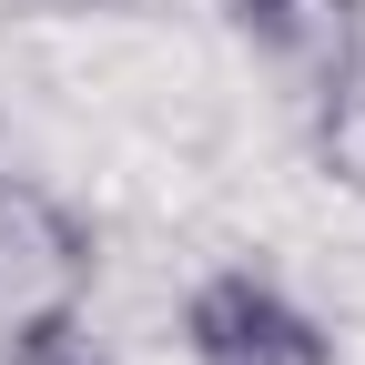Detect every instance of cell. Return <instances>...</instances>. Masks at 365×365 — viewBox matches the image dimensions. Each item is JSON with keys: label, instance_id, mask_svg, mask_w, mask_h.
I'll use <instances>...</instances> for the list:
<instances>
[{"label": "cell", "instance_id": "1", "mask_svg": "<svg viewBox=\"0 0 365 365\" xmlns=\"http://www.w3.org/2000/svg\"><path fill=\"white\" fill-rule=\"evenodd\" d=\"M91 274H102V244L91 223L31 173H0V335L51 325V314L91 304Z\"/></svg>", "mask_w": 365, "mask_h": 365}, {"label": "cell", "instance_id": "2", "mask_svg": "<svg viewBox=\"0 0 365 365\" xmlns=\"http://www.w3.org/2000/svg\"><path fill=\"white\" fill-rule=\"evenodd\" d=\"M182 355L193 365H345L335 335L274 284L264 264H213L182 294Z\"/></svg>", "mask_w": 365, "mask_h": 365}, {"label": "cell", "instance_id": "3", "mask_svg": "<svg viewBox=\"0 0 365 365\" xmlns=\"http://www.w3.org/2000/svg\"><path fill=\"white\" fill-rule=\"evenodd\" d=\"M294 91H335L365 71V0H213Z\"/></svg>", "mask_w": 365, "mask_h": 365}, {"label": "cell", "instance_id": "4", "mask_svg": "<svg viewBox=\"0 0 365 365\" xmlns=\"http://www.w3.org/2000/svg\"><path fill=\"white\" fill-rule=\"evenodd\" d=\"M304 132H314V163H325V182L365 193V71H345L335 91H304Z\"/></svg>", "mask_w": 365, "mask_h": 365}, {"label": "cell", "instance_id": "5", "mask_svg": "<svg viewBox=\"0 0 365 365\" xmlns=\"http://www.w3.org/2000/svg\"><path fill=\"white\" fill-rule=\"evenodd\" d=\"M0 365H112V345L91 335V304H81V314H51V325L0 335Z\"/></svg>", "mask_w": 365, "mask_h": 365}]
</instances>
